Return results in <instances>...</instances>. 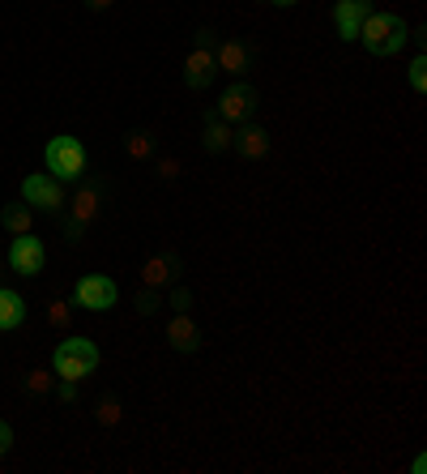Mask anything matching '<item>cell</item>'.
<instances>
[{
  "label": "cell",
  "mask_w": 427,
  "mask_h": 474,
  "mask_svg": "<svg viewBox=\"0 0 427 474\" xmlns=\"http://www.w3.org/2000/svg\"><path fill=\"white\" fill-rule=\"evenodd\" d=\"M98 346L90 342V337H69V342H60L56 346V359H52V372L60 376V380H73V385H81L86 376L98 368Z\"/></svg>",
  "instance_id": "obj_2"
},
{
  "label": "cell",
  "mask_w": 427,
  "mask_h": 474,
  "mask_svg": "<svg viewBox=\"0 0 427 474\" xmlns=\"http://www.w3.org/2000/svg\"><path fill=\"white\" fill-rule=\"evenodd\" d=\"M214 64H218V73H231V78H239V73H248V64H253V56H248V47L239 39H227L214 47Z\"/></svg>",
  "instance_id": "obj_14"
},
{
  "label": "cell",
  "mask_w": 427,
  "mask_h": 474,
  "mask_svg": "<svg viewBox=\"0 0 427 474\" xmlns=\"http://www.w3.org/2000/svg\"><path fill=\"white\" fill-rule=\"evenodd\" d=\"M47 320H52V325H69V308H64V304H52V308H47Z\"/></svg>",
  "instance_id": "obj_26"
},
{
  "label": "cell",
  "mask_w": 427,
  "mask_h": 474,
  "mask_svg": "<svg viewBox=\"0 0 427 474\" xmlns=\"http://www.w3.org/2000/svg\"><path fill=\"white\" fill-rule=\"evenodd\" d=\"M372 13V0H338L333 4V26H338V39H359V26Z\"/></svg>",
  "instance_id": "obj_10"
},
{
  "label": "cell",
  "mask_w": 427,
  "mask_h": 474,
  "mask_svg": "<svg viewBox=\"0 0 427 474\" xmlns=\"http://www.w3.org/2000/svg\"><path fill=\"white\" fill-rule=\"evenodd\" d=\"M60 402H78V385L73 380H60Z\"/></svg>",
  "instance_id": "obj_27"
},
{
  "label": "cell",
  "mask_w": 427,
  "mask_h": 474,
  "mask_svg": "<svg viewBox=\"0 0 427 474\" xmlns=\"http://www.w3.org/2000/svg\"><path fill=\"white\" fill-rule=\"evenodd\" d=\"M167 308H175V312H188V308H193V291H188V287H175L172 295H167Z\"/></svg>",
  "instance_id": "obj_23"
},
{
  "label": "cell",
  "mask_w": 427,
  "mask_h": 474,
  "mask_svg": "<svg viewBox=\"0 0 427 474\" xmlns=\"http://www.w3.org/2000/svg\"><path fill=\"white\" fill-rule=\"evenodd\" d=\"M180 270H184V265H180L175 253H158V257H150L141 265V287H158V291H163V287H175V282H180Z\"/></svg>",
  "instance_id": "obj_11"
},
{
  "label": "cell",
  "mask_w": 427,
  "mask_h": 474,
  "mask_svg": "<svg viewBox=\"0 0 427 474\" xmlns=\"http://www.w3.org/2000/svg\"><path fill=\"white\" fill-rule=\"evenodd\" d=\"M0 227H4L9 236H26V231L35 227L30 205H26V201H9V205H4V214H0Z\"/></svg>",
  "instance_id": "obj_17"
},
{
  "label": "cell",
  "mask_w": 427,
  "mask_h": 474,
  "mask_svg": "<svg viewBox=\"0 0 427 474\" xmlns=\"http://www.w3.org/2000/svg\"><path fill=\"white\" fill-rule=\"evenodd\" d=\"M163 304H167V299H163V291H158V287H141V291L133 295V308L141 316H155Z\"/></svg>",
  "instance_id": "obj_19"
},
{
  "label": "cell",
  "mask_w": 427,
  "mask_h": 474,
  "mask_svg": "<svg viewBox=\"0 0 427 474\" xmlns=\"http://www.w3.org/2000/svg\"><path fill=\"white\" fill-rule=\"evenodd\" d=\"M167 342H172L175 351L193 355V351H201V325H197L188 312H175L172 320H167Z\"/></svg>",
  "instance_id": "obj_12"
},
{
  "label": "cell",
  "mask_w": 427,
  "mask_h": 474,
  "mask_svg": "<svg viewBox=\"0 0 427 474\" xmlns=\"http://www.w3.org/2000/svg\"><path fill=\"white\" fill-rule=\"evenodd\" d=\"M124 150H129V158H133V162H150V158H155V137H150L146 129H137V133H129V137H124Z\"/></svg>",
  "instance_id": "obj_18"
},
{
  "label": "cell",
  "mask_w": 427,
  "mask_h": 474,
  "mask_svg": "<svg viewBox=\"0 0 427 474\" xmlns=\"http://www.w3.org/2000/svg\"><path fill=\"white\" fill-rule=\"evenodd\" d=\"M214 47H218V35H214V30H197L193 52L184 56V86H188V90H205V86L218 78Z\"/></svg>",
  "instance_id": "obj_4"
},
{
  "label": "cell",
  "mask_w": 427,
  "mask_h": 474,
  "mask_svg": "<svg viewBox=\"0 0 427 474\" xmlns=\"http://www.w3.org/2000/svg\"><path fill=\"white\" fill-rule=\"evenodd\" d=\"M98 210H103V197H98V188H78L73 193V201H69V214H64V236L69 239H81L86 236V227L98 218Z\"/></svg>",
  "instance_id": "obj_8"
},
{
  "label": "cell",
  "mask_w": 427,
  "mask_h": 474,
  "mask_svg": "<svg viewBox=\"0 0 427 474\" xmlns=\"http://www.w3.org/2000/svg\"><path fill=\"white\" fill-rule=\"evenodd\" d=\"M270 4H273V9H291L295 0H270Z\"/></svg>",
  "instance_id": "obj_29"
},
{
  "label": "cell",
  "mask_w": 427,
  "mask_h": 474,
  "mask_svg": "<svg viewBox=\"0 0 427 474\" xmlns=\"http://www.w3.org/2000/svg\"><path fill=\"white\" fill-rule=\"evenodd\" d=\"M406 39H410V30L398 13H376L372 9L368 18H364V26H359V43L368 47L372 56H398L406 47Z\"/></svg>",
  "instance_id": "obj_1"
},
{
  "label": "cell",
  "mask_w": 427,
  "mask_h": 474,
  "mask_svg": "<svg viewBox=\"0 0 427 474\" xmlns=\"http://www.w3.org/2000/svg\"><path fill=\"white\" fill-rule=\"evenodd\" d=\"M52 389H56V372H30V376H26V394L47 397Z\"/></svg>",
  "instance_id": "obj_21"
},
{
  "label": "cell",
  "mask_w": 427,
  "mask_h": 474,
  "mask_svg": "<svg viewBox=\"0 0 427 474\" xmlns=\"http://www.w3.org/2000/svg\"><path fill=\"white\" fill-rule=\"evenodd\" d=\"M231 150H235L239 158H248V162H256V158H265V154H270V133H265L261 124H244V129H235Z\"/></svg>",
  "instance_id": "obj_13"
},
{
  "label": "cell",
  "mask_w": 427,
  "mask_h": 474,
  "mask_svg": "<svg viewBox=\"0 0 427 474\" xmlns=\"http://www.w3.org/2000/svg\"><path fill=\"white\" fill-rule=\"evenodd\" d=\"M73 299L81 308H90V312H107V308H116L120 287L107 274H81L78 287H73Z\"/></svg>",
  "instance_id": "obj_7"
},
{
  "label": "cell",
  "mask_w": 427,
  "mask_h": 474,
  "mask_svg": "<svg viewBox=\"0 0 427 474\" xmlns=\"http://www.w3.org/2000/svg\"><path fill=\"white\" fill-rule=\"evenodd\" d=\"M231 137H235V124H227V120H218V116L205 120L201 146H205L210 154H222V150H231Z\"/></svg>",
  "instance_id": "obj_16"
},
{
  "label": "cell",
  "mask_w": 427,
  "mask_h": 474,
  "mask_svg": "<svg viewBox=\"0 0 427 474\" xmlns=\"http://www.w3.org/2000/svg\"><path fill=\"white\" fill-rule=\"evenodd\" d=\"M43 162H47V171L64 184V179H81L86 176V146L78 137H69V133H60V137L47 141V150H43Z\"/></svg>",
  "instance_id": "obj_3"
},
{
  "label": "cell",
  "mask_w": 427,
  "mask_h": 474,
  "mask_svg": "<svg viewBox=\"0 0 427 474\" xmlns=\"http://www.w3.org/2000/svg\"><path fill=\"white\" fill-rule=\"evenodd\" d=\"M9 449H13V428H9V423L0 419V457L9 453Z\"/></svg>",
  "instance_id": "obj_25"
},
{
  "label": "cell",
  "mask_w": 427,
  "mask_h": 474,
  "mask_svg": "<svg viewBox=\"0 0 427 474\" xmlns=\"http://www.w3.org/2000/svg\"><path fill=\"white\" fill-rule=\"evenodd\" d=\"M81 4H86V9H95V13H107L116 0H81Z\"/></svg>",
  "instance_id": "obj_28"
},
{
  "label": "cell",
  "mask_w": 427,
  "mask_h": 474,
  "mask_svg": "<svg viewBox=\"0 0 427 474\" xmlns=\"http://www.w3.org/2000/svg\"><path fill=\"white\" fill-rule=\"evenodd\" d=\"M95 419L103 423V428H116L120 419H124V406H120V397H112V394L103 397V402L95 406Z\"/></svg>",
  "instance_id": "obj_20"
},
{
  "label": "cell",
  "mask_w": 427,
  "mask_h": 474,
  "mask_svg": "<svg viewBox=\"0 0 427 474\" xmlns=\"http://www.w3.org/2000/svg\"><path fill=\"white\" fill-rule=\"evenodd\" d=\"M26 325V299L13 291V287H0V329H21Z\"/></svg>",
  "instance_id": "obj_15"
},
{
  "label": "cell",
  "mask_w": 427,
  "mask_h": 474,
  "mask_svg": "<svg viewBox=\"0 0 427 474\" xmlns=\"http://www.w3.org/2000/svg\"><path fill=\"white\" fill-rule=\"evenodd\" d=\"M256 112V90L248 81H231L227 90H222V99H218V112L214 116L227 120V124H248Z\"/></svg>",
  "instance_id": "obj_9"
},
{
  "label": "cell",
  "mask_w": 427,
  "mask_h": 474,
  "mask_svg": "<svg viewBox=\"0 0 427 474\" xmlns=\"http://www.w3.org/2000/svg\"><path fill=\"white\" fill-rule=\"evenodd\" d=\"M21 201L43 210V214H60L64 210V188H60V179L52 171H35V176L21 179Z\"/></svg>",
  "instance_id": "obj_5"
},
{
  "label": "cell",
  "mask_w": 427,
  "mask_h": 474,
  "mask_svg": "<svg viewBox=\"0 0 427 474\" xmlns=\"http://www.w3.org/2000/svg\"><path fill=\"white\" fill-rule=\"evenodd\" d=\"M406 78H410V90H414V95H423V90H427V56H414V60H410Z\"/></svg>",
  "instance_id": "obj_22"
},
{
  "label": "cell",
  "mask_w": 427,
  "mask_h": 474,
  "mask_svg": "<svg viewBox=\"0 0 427 474\" xmlns=\"http://www.w3.org/2000/svg\"><path fill=\"white\" fill-rule=\"evenodd\" d=\"M155 171L158 179H175L180 176V158H155Z\"/></svg>",
  "instance_id": "obj_24"
},
{
  "label": "cell",
  "mask_w": 427,
  "mask_h": 474,
  "mask_svg": "<svg viewBox=\"0 0 427 474\" xmlns=\"http://www.w3.org/2000/svg\"><path fill=\"white\" fill-rule=\"evenodd\" d=\"M4 261H9V270H13V274L35 278V274H43V265H47V248H43V239L35 236V231H26V236H13Z\"/></svg>",
  "instance_id": "obj_6"
}]
</instances>
